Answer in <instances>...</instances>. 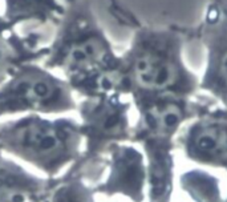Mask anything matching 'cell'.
<instances>
[{
    "label": "cell",
    "instance_id": "6da1fadb",
    "mask_svg": "<svg viewBox=\"0 0 227 202\" xmlns=\"http://www.w3.org/2000/svg\"><path fill=\"white\" fill-rule=\"evenodd\" d=\"M44 67L64 72L73 88L91 96L121 89L120 55L100 25L88 0H68L48 44Z\"/></svg>",
    "mask_w": 227,
    "mask_h": 202
},
{
    "label": "cell",
    "instance_id": "3957f363",
    "mask_svg": "<svg viewBox=\"0 0 227 202\" xmlns=\"http://www.w3.org/2000/svg\"><path fill=\"white\" fill-rule=\"evenodd\" d=\"M72 86L37 61L25 63L0 85V114L16 112L57 113L72 109Z\"/></svg>",
    "mask_w": 227,
    "mask_h": 202
},
{
    "label": "cell",
    "instance_id": "ba28073f",
    "mask_svg": "<svg viewBox=\"0 0 227 202\" xmlns=\"http://www.w3.org/2000/svg\"><path fill=\"white\" fill-rule=\"evenodd\" d=\"M193 144L203 154H227V121L206 120L194 129Z\"/></svg>",
    "mask_w": 227,
    "mask_h": 202
},
{
    "label": "cell",
    "instance_id": "5b68a950",
    "mask_svg": "<svg viewBox=\"0 0 227 202\" xmlns=\"http://www.w3.org/2000/svg\"><path fill=\"white\" fill-rule=\"evenodd\" d=\"M75 133V128L68 121H49L37 116L0 126V140L33 154L62 153Z\"/></svg>",
    "mask_w": 227,
    "mask_h": 202
},
{
    "label": "cell",
    "instance_id": "8992f818",
    "mask_svg": "<svg viewBox=\"0 0 227 202\" xmlns=\"http://www.w3.org/2000/svg\"><path fill=\"white\" fill-rule=\"evenodd\" d=\"M53 33L46 28L20 32L16 27L0 28V85L25 63L40 61L48 55V44Z\"/></svg>",
    "mask_w": 227,
    "mask_h": 202
},
{
    "label": "cell",
    "instance_id": "7a4b0ae2",
    "mask_svg": "<svg viewBox=\"0 0 227 202\" xmlns=\"http://www.w3.org/2000/svg\"><path fill=\"white\" fill-rule=\"evenodd\" d=\"M122 13L133 25L130 44L120 55L122 88L153 96L191 89L195 80L183 59L186 43L191 41L190 27L148 25Z\"/></svg>",
    "mask_w": 227,
    "mask_h": 202
},
{
    "label": "cell",
    "instance_id": "52a82bcc",
    "mask_svg": "<svg viewBox=\"0 0 227 202\" xmlns=\"http://www.w3.org/2000/svg\"><path fill=\"white\" fill-rule=\"evenodd\" d=\"M64 9L59 0H3L2 15L9 27L31 23L35 28L55 29Z\"/></svg>",
    "mask_w": 227,
    "mask_h": 202
},
{
    "label": "cell",
    "instance_id": "277c9868",
    "mask_svg": "<svg viewBox=\"0 0 227 202\" xmlns=\"http://www.w3.org/2000/svg\"><path fill=\"white\" fill-rule=\"evenodd\" d=\"M190 37L206 50L205 84L227 95V0H210L202 20L190 27Z\"/></svg>",
    "mask_w": 227,
    "mask_h": 202
},
{
    "label": "cell",
    "instance_id": "9c48e42d",
    "mask_svg": "<svg viewBox=\"0 0 227 202\" xmlns=\"http://www.w3.org/2000/svg\"><path fill=\"white\" fill-rule=\"evenodd\" d=\"M8 24H7L5 23V20L3 19V15H2V8H0V28H2V27H7Z\"/></svg>",
    "mask_w": 227,
    "mask_h": 202
}]
</instances>
